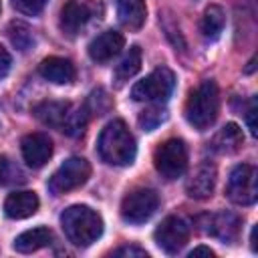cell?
<instances>
[{
    "mask_svg": "<svg viewBox=\"0 0 258 258\" xmlns=\"http://www.w3.org/2000/svg\"><path fill=\"white\" fill-rule=\"evenodd\" d=\"M97 151L105 163L123 167L133 163L137 155V143L129 127L121 119H115L103 127L97 139Z\"/></svg>",
    "mask_w": 258,
    "mask_h": 258,
    "instance_id": "obj_1",
    "label": "cell"
},
{
    "mask_svg": "<svg viewBox=\"0 0 258 258\" xmlns=\"http://www.w3.org/2000/svg\"><path fill=\"white\" fill-rule=\"evenodd\" d=\"M60 226L71 244L87 248L103 234L101 216L89 206H71L60 214Z\"/></svg>",
    "mask_w": 258,
    "mask_h": 258,
    "instance_id": "obj_2",
    "label": "cell"
},
{
    "mask_svg": "<svg viewBox=\"0 0 258 258\" xmlns=\"http://www.w3.org/2000/svg\"><path fill=\"white\" fill-rule=\"evenodd\" d=\"M220 111V91L214 81H204L198 89H194L185 101V119L198 129L206 131L214 125Z\"/></svg>",
    "mask_w": 258,
    "mask_h": 258,
    "instance_id": "obj_3",
    "label": "cell"
},
{
    "mask_svg": "<svg viewBox=\"0 0 258 258\" xmlns=\"http://www.w3.org/2000/svg\"><path fill=\"white\" fill-rule=\"evenodd\" d=\"M175 77L167 67H159L149 73L145 79L137 81L131 89L133 101H149V103H165L173 93Z\"/></svg>",
    "mask_w": 258,
    "mask_h": 258,
    "instance_id": "obj_4",
    "label": "cell"
},
{
    "mask_svg": "<svg viewBox=\"0 0 258 258\" xmlns=\"http://www.w3.org/2000/svg\"><path fill=\"white\" fill-rule=\"evenodd\" d=\"M153 163H155V169L165 179L181 177L187 169V147H185L183 139L171 137V139L163 141L153 153Z\"/></svg>",
    "mask_w": 258,
    "mask_h": 258,
    "instance_id": "obj_5",
    "label": "cell"
},
{
    "mask_svg": "<svg viewBox=\"0 0 258 258\" xmlns=\"http://www.w3.org/2000/svg\"><path fill=\"white\" fill-rule=\"evenodd\" d=\"M91 175V165L85 157H69L64 163L58 165V169L48 179V191L54 196L73 191L81 187Z\"/></svg>",
    "mask_w": 258,
    "mask_h": 258,
    "instance_id": "obj_6",
    "label": "cell"
},
{
    "mask_svg": "<svg viewBox=\"0 0 258 258\" xmlns=\"http://www.w3.org/2000/svg\"><path fill=\"white\" fill-rule=\"evenodd\" d=\"M226 196L230 202L238 206H252L258 198L256 187V167L248 163H240L232 169L228 183H226Z\"/></svg>",
    "mask_w": 258,
    "mask_h": 258,
    "instance_id": "obj_7",
    "label": "cell"
},
{
    "mask_svg": "<svg viewBox=\"0 0 258 258\" xmlns=\"http://www.w3.org/2000/svg\"><path fill=\"white\" fill-rule=\"evenodd\" d=\"M159 206V198L149 187H137L129 191L121 202V218L127 224H143L147 222Z\"/></svg>",
    "mask_w": 258,
    "mask_h": 258,
    "instance_id": "obj_8",
    "label": "cell"
},
{
    "mask_svg": "<svg viewBox=\"0 0 258 258\" xmlns=\"http://www.w3.org/2000/svg\"><path fill=\"white\" fill-rule=\"evenodd\" d=\"M155 244L167 252V254H177L189 240V224L179 218V216H167L153 232Z\"/></svg>",
    "mask_w": 258,
    "mask_h": 258,
    "instance_id": "obj_9",
    "label": "cell"
},
{
    "mask_svg": "<svg viewBox=\"0 0 258 258\" xmlns=\"http://www.w3.org/2000/svg\"><path fill=\"white\" fill-rule=\"evenodd\" d=\"M202 230L222 242H234L240 232V218L230 212H218V214H206L200 218Z\"/></svg>",
    "mask_w": 258,
    "mask_h": 258,
    "instance_id": "obj_10",
    "label": "cell"
},
{
    "mask_svg": "<svg viewBox=\"0 0 258 258\" xmlns=\"http://www.w3.org/2000/svg\"><path fill=\"white\" fill-rule=\"evenodd\" d=\"M20 149H22L24 161L30 167L38 169V167H42L50 159V155H52V141L44 133H28V135L22 137Z\"/></svg>",
    "mask_w": 258,
    "mask_h": 258,
    "instance_id": "obj_11",
    "label": "cell"
},
{
    "mask_svg": "<svg viewBox=\"0 0 258 258\" xmlns=\"http://www.w3.org/2000/svg\"><path fill=\"white\" fill-rule=\"evenodd\" d=\"M93 16V10L89 4L79 2V0H69L62 8H60V16H58V26L64 34L75 36Z\"/></svg>",
    "mask_w": 258,
    "mask_h": 258,
    "instance_id": "obj_12",
    "label": "cell"
},
{
    "mask_svg": "<svg viewBox=\"0 0 258 258\" xmlns=\"http://www.w3.org/2000/svg\"><path fill=\"white\" fill-rule=\"evenodd\" d=\"M125 44V38L117 30H105L99 36H95L89 44V56L95 62H109L113 56L121 52Z\"/></svg>",
    "mask_w": 258,
    "mask_h": 258,
    "instance_id": "obj_13",
    "label": "cell"
},
{
    "mask_svg": "<svg viewBox=\"0 0 258 258\" xmlns=\"http://www.w3.org/2000/svg\"><path fill=\"white\" fill-rule=\"evenodd\" d=\"M73 111V105L67 101H40L32 107L34 117L48 127H56V129H64L67 119Z\"/></svg>",
    "mask_w": 258,
    "mask_h": 258,
    "instance_id": "obj_14",
    "label": "cell"
},
{
    "mask_svg": "<svg viewBox=\"0 0 258 258\" xmlns=\"http://www.w3.org/2000/svg\"><path fill=\"white\" fill-rule=\"evenodd\" d=\"M216 187V165L210 161H204L196 167V171L191 173V177L187 179V196L196 198V200H206L214 194Z\"/></svg>",
    "mask_w": 258,
    "mask_h": 258,
    "instance_id": "obj_15",
    "label": "cell"
},
{
    "mask_svg": "<svg viewBox=\"0 0 258 258\" xmlns=\"http://www.w3.org/2000/svg\"><path fill=\"white\" fill-rule=\"evenodd\" d=\"M38 73L50 81V83H56V85H67L71 81H75V64L69 60V58H62V56H48L40 62L38 67Z\"/></svg>",
    "mask_w": 258,
    "mask_h": 258,
    "instance_id": "obj_16",
    "label": "cell"
},
{
    "mask_svg": "<svg viewBox=\"0 0 258 258\" xmlns=\"http://www.w3.org/2000/svg\"><path fill=\"white\" fill-rule=\"evenodd\" d=\"M38 210V196L34 191H14L4 202V212L12 220H22Z\"/></svg>",
    "mask_w": 258,
    "mask_h": 258,
    "instance_id": "obj_17",
    "label": "cell"
},
{
    "mask_svg": "<svg viewBox=\"0 0 258 258\" xmlns=\"http://www.w3.org/2000/svg\"><path fill=\"white\" fill-rule=\"evenodd\" d=\"M50 242H52V232L48 228L40 226V228H32V230H26L20 236H16L12 246L20 254H30V252H36V250L48 246Z\"/></svg>",
    "mask_w": 258,
    "mask_h": 258,
    "instance_id": "obj_18",
    "label": "cell"
},
{
    "mask_svg": "<svg viewBox=\"0 0 258 258\" xmlns=\"http://www.w3.org/2000/svg\"><path fill=\"white\" fill-rule=\"evenodd\" d=\"M115 2H117V16L125 28L137 30L143 26L147 16L145 0H115Z\"/></svg>",
    "mask_w": 258,
    "mask_h": 258,
    "instance_id": "obj_19",
    "label": "cell"
},
{
    "mask_svg": "<svg viewBox=\"0 0 258 258\" xmlns=\"http://www.w3.org/2000/svg\"><path fill=\"white\" fill-rule=\"evenodd\" d=\"M244 145V133L236 123H226L212 141V147L220 153H236Z\"/></svg>",
    "mask_w": 258,
    "mask_h": 258,
    "instance_id": "obj_20",
    "label": "cell"
},
{
    "mask_svg": "<svg viewBox=\"0 0 258 258\" xmlns=\"http://www.w3.org/2000/svg\"><path fill=\"white\" fill-rule=\"evenodd\" d=\"M224 24H226V16H224V10L218 6V4H210L206 10H204V16H202V22H200V30H202V36L206 40H218L222 30H224Z\"/></svg>",
    "mask_w": 258,
    "mask_h": 258,
    "instance_id": "obj_21",
    "label": "cell"
},
{
    "mask_svg": "<svg viewBox=\"0 0 258 258\" xmlns=\"http://www.w3.org/2000/svg\"><path fill=\"white\" fill-rule=\"evenodd\" d=\"M141 69V48L139 46H131L127 50V54L121 58V62L115 69V81L121 85L125 81H129L133 75H137Z\"/></svg>",
    "mask_w": 258,
    "mask_h": 258,
    "instance_id": "obj_22",
    "label": "cell"
},
{
    "mask_svg": "<svg viewBox=\"0 0 258 258\" xmlns=\"http://www.w3.org/2000/svg\"><path fill=\"white\" fill-rule=\"evenodd\" d=\"M8 38L10 42L18 48V50H28L32 44H34V38H32V32L26 24L22 22H10L8 24Z\"/></svg>",
    "mask_w": 258,
    "mask_h": 258,
    "instance_id": "obj_23",
    "label": "cell"
},
{
    "mask_svg": "<svg viewBox=\"0 0 258 258\" xmlns=\"http://www.w3.org/2000/svg\"><path fill=\"white\" fill-rule=\"evenodd\" d=\"M165 119H167V111L161 107V103H157V105L145 109V111L139 115V125H141V129H145V131H153V129H155L157 125H161Z\"/></svg>",
    "mask_w": 258,
    "mask_h": 258,
    "instance_id": "obj_24",
    "label": "cell"
},
{
    "mask_svg": "<svg viewBox=\"0 0 258 258\" xmlns=\"http://www.w3.org/2000/svg\"><path fill=\"white\" fill-rule=\"evenodd\" d=\"M87 113H93V115H103L111 109V99L107 97V93L103 89H97L89 95V101L85 105Z\"/></svg>",
    "mask_w": 258,
    "mask_h": 258,
    "instance_id": "obj_25",
    "label": "cell"
},
{
    "mask_svg": "<svg viewBox=\"0 0 258 258\" xmlns=\"http://www.w3.org/2000/svg\"><path fill=\"white\" fill-rule=\"evenodd\" d=\"M22 181H24V173L8 157H0V183H22Z\"/></svg>",
    "mask_w": 258,
    "mask_h": 258,
    "instance_id": "obj_26",
    "label": "cell"
},
{
    "mask_svg": "<svg viewBox=\"0 0 258 258\" xmlns=\"http://www.w3.org/2000/svg\"><path fill=\"white\" fill-rule=\"evenodd\" d=\"M48 0H12V6L22 12V14H28V16H36L42 12V8L46 6Z\"/></svg>",
    "mask_w": 258,
    "mask_h": 258,
    "instance_id": "obj_27",
    "label": "cell"
},
{
    "mask_svg": "<svg viewBox=\"0 0 258 258\" xmlns=\"http://www.w3.org/2000/svg\"><path fill=\"white\" fill-rule=\"evenodd\" d=\"M113 256H135V258H147V252L139 246H121L111 252Z\"/></svg>",
    "mask_w": 258,
    "mask_h": 258,
    "instance_id": "obj_28",
    "label": "cell"
},
{
    "mask_svg": "<svg viewBox=\"0 0 258 258\" xmlns=\"http://www.w3.org/2000/svg\"><path fill=\"white\" fill-rule=\"evenodd\" d=\"M10 67H12V58H10L8 50L0 44V79H4L10 73Z\"/></svg>",
    "mask_w": 258,
    "mask_h": 258,
    "instance_id": "obj_29",
    "label": "cell"
},
{
    "mask_svg": "<svg viewBox=\"0 0 258 258\" xmlns=\"http://www.w3.org/2000/svg\"><path fill=\"white\" fill-rule=\"evenodd\" d=\"M254 117H256V101L252 99V101H250V107H248V111H246V123H248L250 133L256 137L258 129H256V121H254Z\"/></svg>",
    "mask_w": 258,
    "mask_h": 258,
    "instance_id": "obj_30",
    "label": "cell"
},
{
    "mask_svg": "<svg viewBox=\"0 0 258 258\" xmlns=\"http://www.w3.org/2000/svg\"><path fill=\"white\" fill-rule=\"evenodd\" d=\"M196 256H214V252L210 248H206V246H198V248H194L189 252V258H196Z\"/></svg>",
    "mask_w": 258,
    "mask_h": 258,
    "instance_id": "obj_31",
    "label": "cell"
},
{
    "mask_svg": "<svg viewBox=\"0 0 258 258\" xmlns=\"http://www.w3.org/2000/svg\"><path fill=\"white\" fill-rule=\"evenodd\" d=\"M250 244H252V250L256 252V228H252V236H250Z\"/></svg>",
    "mask_w": 258,
    "mask_h": 258,
    "instance_id": "obj_32",
    "label": "cell"
},
{
    "mask_svg": "<svg viewBox=\"0 0 258 258\" xmlns=\"http://www.w3.org/2000/svg\"><path fill=\"white\" fill-rule=\"evenodd\" d=\"M0 8H2V4H0Z\"/></svg>",
    "mask_w": 258,
    "mask_h": 258,
    "instance_id": "obj_33",
    "label": "cell"
}]
</instances>
